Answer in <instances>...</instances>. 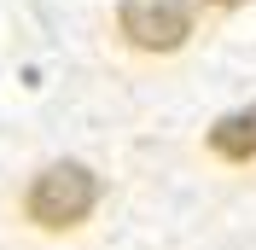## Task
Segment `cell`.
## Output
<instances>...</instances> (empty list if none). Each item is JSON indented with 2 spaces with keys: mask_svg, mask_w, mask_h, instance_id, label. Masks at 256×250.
I'll return each mask as SVG.
<instances>
[{
  "mask_svg": "<svg viewBox=\"0 0 256 250\" xmlns=\"http://www.w3.org/2000/svg\"><path fill=\"white\" fill-rule=\"evenodd\" d=\"M99 204V174L82 169V163H52V169L35 174L30 198H24V216L41 227V233H70L94 216Z\"/></svg>",
  "mask_w": 256,
  "mask_h": 250,
  "instance_id": "cell-1",
  "label": "cell"
},
{
  "mask_svg": "<svg viewBox=\"0 0 256 250\" xmlns=\"http://www.w3.org/2000/svg\"><path fill=\"white\" fill-rule=\"evenodd\" d=\"M122 35L140 52H175L192 35L186 0H122Z\"/></svg>",
  "mask_w": 256,
  "mask_h": 250,
  "instance_id": "cell-2",
  "label": "cell"
},
{
  "mask_svg": "<svg viewBox=\"0 0 256 250\" xmlns=\"http://www.w3.org/2000/svg\"><path fill=\"white\" fill-rule=\"evenodd\" d=\"M210 152L222 157V163H250L256 157V105L233 110V116H222V122L210 128Z\"/></svg>",
  "mask_w": 256,
  "mask_h": 250,
  "instance_id": "cell-3",
  "label": "cell"
},
{
  "mask_svg": "<svg viewBox=\"0 0 256 250\" xmlns=\"http://www.w3.org/2000/svg\"><path fill=\"white\" fill-rule=\"evenodd\" d=\"M210 6H239V0H210Z\"/></svg>",
  "mask_w": 256,
  "mask_h": 250,
  "instance_id": "cell-4",
  "label": "cell"
}]
</instances>
